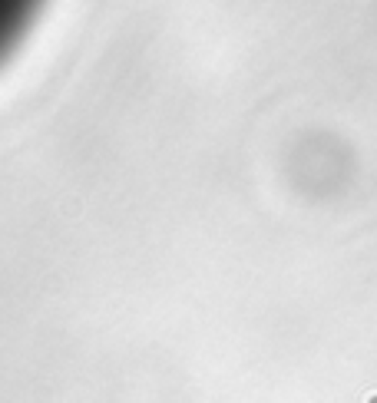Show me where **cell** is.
Returning a JSON list of instances; mask_svg holds the SVG:
<instances>
[{
  "label": "cell",
  "mask_w": 377,
  "mask_h": 403,
  "mask_svg": "<svg viewBox=\"0 0 377 403\" xmlns=\"http://www.w3.org/2000/svg\"><path fill=\"white\" fill-rule=\"evenodd\" d=\"M364 403H377V394H368V400H364Z\"/></svg>",
  "instance_id": "1"
}]
</instances>
